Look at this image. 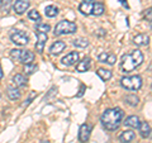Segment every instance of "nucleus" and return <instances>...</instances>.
<instances>
[{
	"label": "nucleus",
	"mask_w": 152,
	"mask_h": 143,
	"mask_svg": "<svg viewBox=\"0 0 152 143\" xmlns=\"http://www.w3.org/2000/svg\"><path fill=\"white\" fill-rule=\"evenodd\" d=\"M123 117H124V113H123L121 108H112V109H107V110L103 113L100 122L105 129L115 131L119 128Z\"/></svg>",
	"instance_id": "obj_1"
},
{
	"label": "nucleus",
	"mask_w": 152,
	"mask_h": 143,
	"mask_svg": "<svg viewBox=\"0 0 152 143\" xmlns=\"http://www.w3.org/2000/svg\"><path fill=\"white\" fill-rule=\"evenodd\" d=\"M143 62V53L140 50L131 51L129 53H126L122 56L121 67L124 72H131L134 69H137Z\"/></svg>",
	"instance_id": "obj_2"
},
{
	"label": "nucleus",
	"mask_w": 152,
	"mask_h": 143,
	"mask_svg": "<svg viewBox=\"0 0 152 143\" xmlns=\"http://www.w3.org/2000/svg\"><path fill=\"white\" fill-rule=\"evenodd\" d=\"M122 88L131 91H137L142 88V77L140 75H133V76H126L121 80Z\"/></svg>",
	"instance_id": "obj_3"
},
{
	"label": "nucleus",
	"mask_w": 152,
	"mask_h": 143,
	"mask_svg": "<svg viewBox=\"0 0 152 143\" xmlns=\"http://www.w3.org/2000/svg\"><path fill=\"white\" fill-rule=\"evenodd\" d=\"M76 24L70 20H61L55 27V34L56 36H64V34H72L76 32Z\"/></svg>",
	"instance_id": "obj_4"
},
{
	"label": "nucleus",
	"mask_w": 152,
	"mask_h": 143,
	"mask_svg": "<svg viewBox=\"0 0 152 143\" xmlns=\"http://www.w3.org/2000/svg\"><path fill=\"white\" fill-rule=\"evenodd\" d=\"M10 39L13 43L17 46H26V45H28V42H29V37L23 31H14L10 34Z\"/></svg>",
	"instance_id": "obj_5"
},
{
	"label": "nucleus",
	"mask_w": 152,
	"mask_h": 143,
	"mask_svg": "<svg viewBox=\"0 0 152 143\" xmlns=\"http://www.w3.org/2000/svg\"><path fill=\"white\" fill-rule=\"evenodd\" d=\"M90 133H91V125L86 124V123L83 124L79 131V141L81 143H86L90 138Z\"/></svg>",
	"instance_id": "obj_6"
},
{
	"label": "nucleus",
	"mask_w": 152,
	"mask_h": 143,
	"mask_svg": "<svg viewBox=\"0 0 152 143\" xmlns=\"http://www.w3.org/2000/svg\"><path fill=\"white\" fill-rule=\"evenodd\" d=\"M94 3H95V0H84L79 5V12L84 14V15H91Z\"/></svg>",
	"instance_id": "obj_7"
},
{
	"label": "nucleus",
	"mask_w": 152,
	"mask_h": 143,
	"mask_svg": "<svg viewBox=\"0 0 152 143\" xmlns=\"http://www.w3.org/2000/svg\"><path fill=\"white\" fill-rule=\"evenodd\" d=\"M98 61L102 63H108V65H114L117 61V57L114 53H109V52H102L98 56Z\"/></svg>",
	"instance_id": "obj_8"
},
{
	"label": "nucleus",
	"mask_w": 152,
	"mask_h": 143,
	"mask_svg": "<svg viewBox=\"0 0 152 143\" xmlns=\"http://www.w3.org/2000/svg\"><path fill=\"white\" fill-rule=\"evenodd\" d=\"M13 8L17 14L26 13V10H28V8H29V0H15Z\"/></svg>",
	"instance_id": "obj_9"
},
{
	"label": "nucleus",
	"mask_w": 152,
	"mask_h": 143,
	"mask_svg": "<svg viewBox=\"0 0 152 143\" xmlns=\"http://www.w3.org/2000/svg\"><path fill=\"white\" fill-rule=\"evenodd\" d=\"M79 57H80L79 56V52H76V51L70 52V53H67L62 58V63L65 66H72V65H75L79 61Z\"/></svg>",
	"instance_id": "obj_10"
},
{
	"label": "nucleus",
	"mask_w": 152,
	"mask_h": 143,
	"mask_svg": "<svg viewBox=\"0 0 152 143\" xmlns=\"http://www.w3.org/2000/svg\"><path fill=\"white\" fill-rule=\"evenodd\" d=\"M46 42H47V34L46 33L38 32L37 33V42H36V51L38 53H42V52H43Z\"/></svg>",
	"instance_id": "obj_11"
},
{
	"label": "nucleus",
	"mask_w": 152,
	"mask_h": 143,
	"mask_svg": "<svg viewBox=\"0 0 152 143\" xmlns=\"http://www.w3.org/2000/svg\"><path fill=\"white\" fill-rule=\"evenodd\" d=\"M33 60H34V53L31 51H22V53H20V58H19V61H20L22 63H24V65H31L33 62Z\"/></svg>",
	"instance_id": "obj_12"
},
{
	"label": "nucleus",
	"mask_w": 152,
	"mask_h": 143,
	"mask_svg": "<svg viewBox=\"0 0 152 143\" xmlns=\"http://www.w3.org/2000/svg\"><path fill=\"white\" fill-rule=\"evenodd\" d=\"M133 43L138 47H145V46H148L150 43V37L147 34H138L133 38Z\"/></svg>",
	"instance_id": "obj_13"
},
{
	"label": "nucleus",
	"mask_w": 152,
	"mask_h": 143,
	"mask_svg": "<svg viewBox=\"0 0 152 143\" xmlns=\"http://www.w3.org/2000/svg\"><path fill=\"white\" fill-rule=\"evenodd\" d=\"M66 48V43L62 41H56L53 45L50 47V52L52 55H60L61 52Z\"/></svg>",
	"instance_id": "obj_14"
},
{
	"label": "nucleus",
	"mask_w": 152,
	"mask_h": 143,
	"mask_svg": "<svg viewBox=\"0 0 152 143\" xmlns=\"http://www.w3.org/2000/svg\"><path fill=\"white\" fill-rule=\"evenodd\" d=\"M90 67H91V58L85 57L81 62L77 63V66H76V70H77L79 72H86Z\"/></svg>",
	"instance_id": "obj_15"
},
{
	"label": "nucleus",
	"mask_w": 152,
	"mask_h": 143,
	"mask_svg": "<svg viewBox=\"0 0 152 143\" xmlns=\"http://www.w3.org/2000/svg\"><path fill=\"white\" fill-rule=\"evenodd\" d=\"M141 122H140V118L136 117V115H131L128 117L126 120H124V125L126 127H129V128H133V129H137L140 127Z\"/></svg>",
	"instance_id": "obj_16"
},
{
	"label": "nucleus",
	"mask_w": 152,
	"mask_h": 143,
	"mask_svg": "<svg viewBox=\"0 0 152 143\" xmlns=\"http://www.w3.org/2000/svg\"><path fill=\"white\" fill-rule=\"evenodd\" d=\"M134 137H136V134H134L133 131H124V132L121 133L119 141L122 143H129V142H132L133 139H134Z\"/></svg>",
	"instance_id": "obj_17"
},
{
	"label": "nucleus",
	"mask_w": 152,
	"mask_h": 143,
	"mask_svg": "<svg viewBox=\"0 0 152 143\" xmlns=\"http://www.w3.org/2000/svg\"><path fill=\"white\" fill-rule=\"evenodd\" d=\"M138 129H140V134H141L142 138H147V137L150 136L151 128H150V124H148L147 122H141Z\"/></svg>",
	"instance_id": "obj_18"
},
{
	"label": "nucleus",
	"mask_w": 152,
	"mask_h": 143,
	"mask_svg": "<svg viewBox=\"0 0 152 143\" xmlns=\"http://www.w3.org/2000/svg\"><path fill=\"white\" fill-rule=\"evenodd\" d=\"M104 12H105V9H104V4L103 3H99V1H95L94 3V7H93V15H103Z\"/></svg>",
	"instance_id": "obj_19"
},
{
	"label": "nucleus",
	"mask_w": 152,
	"mask_h": 143,
	"mask_svg": "<svg viewBox=\"0 0 152 143\" xmlns=\"http://www.w3.org/2000/svg\"><path fill=\"white\" fill-rule=\"evenodd\" d=\"M7 95L10 100H18L19 98H20V90H19L18 88H8Z\"/></svg>",
	"instance_id": "obj_20"
},
{
	"label": "nucleus",
	"mask_w": 152,
	"mask_h": 143,
	"mask_svg": "<svg viewBox=\"0 0 152 143\" xmlns=\"http://www.w3.org/2000/svg\"><path fill=\"white\" fill-rule=\"evenodd\" d=\"M124 100H126V104H128V105H131V107H137L138 103H140V98L134 94L127 95V96L124 98Z\"/></svg>",
	"instance_id": "obj_21"
},
{
	"label": "nucleus",
	"mask_w": 152,
	"mask_h": 143,
	"mask_svg": "<svg viewBox=\"0 0 152 143\" xmlns=\"http://www.w3.org/2000/svg\"><path fill=\"white\" fill-rule=\"evenodd\" d=\"M96 75H98L103 81H108V80L112 79V71L105 70V69H99V70L96 71Z\"/></svg>",
	"instance_id": "obj_22"
},
{
	"label": "nucleus",
	"mask_w": 152,
	"mask_h": 143,
	"mask_svg": "<svg viewBox=\"0 0 152 143\" xmlns=\"http://www.w3.org/2000/svg\"><path fill=\"white\" fill-rule=\"evenodd\" d=\"M13 82H14V85H15V86L22 88V86H24V85L27 84V79H26L23 75L17 74V75L13 77Z\"/></svg>",
	"instance_id": "obj_23"
},
{
	"label": "nucleus",
	"mask_w": 152,
	"mask_h": 143,
	"mask_svg": "<svg viewBox=\"0 0 152 143\" xmlns=\"http://www.w3.org/2000/svg\"><path fill=\"white\" fill-rule=\"evenodd\" d=\"M45 13H46L47 17L53 18V17H56L57 14H58V8L55 7V5H48V7H46Z\"/></svg>",
	"instance_id": "obj_24"
},
{
	"label": "nucleus",
	"mask_w": 152,
	"mask_h": 143,
	"mask_svg": "<svg viewBox=\"0 0 152 143\" xmlns=\"http://www.w3.org/2000/svg\"><path fill=\"white\" fill-rule=\"evenodd\" d=\"M74 46L79 47V48H85V47L89 46V41L86 38H77V39L74 41Z\"/></svg>",
	"instance_id": "obj_25"
},
{
	"label": "nucleus",
	"mask_w": 152,
	"mask_h": 143,
	"mask_svg": "<svg viewBox=\"0 0 152 143\" xmlns=\"http://www.w3.org/2000/svg\"><path fill=\"white\" fill-rule=\"evenodd\" d=\"M36 29L38 32H41V33H46L47 34V32H50L51 29V27L48 24H46V23H38V24L36 26Z\"/></svg>",
	"instance_id": "obj_26"
},
{
	"label": "nucleus",
	"mask_w": 152,
	"mask_h": 143,
	"mask_svg": "<svg viewBox=\"0 0 152 143\" xmlns=\"http://www.w3.org/2000/svg\"><path fill=\"white\" fill-rule=\"evenodd\" d=\"M28 17H29V19H32V20H34V22L41 20V14L38 13L36 9H33V10H31L29 13H28Z\"/></svg>",
	"instance_id": "obj_27"
},
{
	"label": "nucleus",
	"mask_w": 152,
	"mask_h": 143,
	"mask_svg": "<svg viewBox=\"0 0 152 143\" xmlns=\"http://www.w3.org/2000/svg\"><path fill=\"white\" fill-rule=\"evenodd\" d=\"M36 70H37V65H36V63L26 65V67H24V72H26V74H28V75H31V74L34 72Z\"/></svg>",
	"instance_id": "obj_28"
},
{
	"label": "nucleus",
	"mask_w": 152,
	"mask_h": 143,
	"mask_svg": "<svg viewBox=\"0 0 152 143\" xmlns=\"http://www.w3.org/2000/svg\"><path fill=\"white\" fill-rule=\"evenodd\" d=\"M20 53H22L20 50H13L10 51V57L13 60H19L20 58Z\"/></svg>",
	"instance_id": "obj_29"
},
{
	"label": "nucleus",
	"mask_w": 152,
	"mask_h": 143,
	"mask_svg": "<svg viewBox=\"0 0 152 143\" xmlns=\"http://www.w3.org/2000/svg\"><path fill=\"white\" fill-rule=\"evenodd\" d=\"M1 4H3V10H5L8 12L9 10V7H10V4H12V0H1Z\"/></svg>",
	"instance_id": "obj_30"
},
{
	"label": "nucleus",
	"mask_w": 152,
	"mask_h": 143,
	"mask_svg": "<svg viewBox=\"0 0 152 143\" xmlns=\"http://www.w3.org/2000/svg\"><path fill=\"white\" fill-rule=\"evenodd\" d=\"M36 91H32L31 93V95H29V98H28V100H27V101L24 103V104H23V108H26V107H28V105H29V104H31V101H32V100H33V98H34L36 96Z\"/></svg>",
	"instance_id": "obj_31"
},
{
	"label": "nucleus",
	"mask_w": 152,
	"mask_h": 143,
	"mask_svg": "<svg viewBox=\"0 0 152 143\" xmlns=\"http://www.w3.org/2000/svg\"><path fill=\"white\" fill-rule=\"evenodd\" d=\"M145 18L147 19V20H152V8L147 9V10L145 12Z\"/></svg>",
	"instance_id": "obj_32"
},
{
	"label": "nucleus",
	"mask_w": 152,
	"mask_h": 143,
	"mask_svg": "<svg viewBox=\"0 0 152 143\" xmlns=\"http://www.w3.org/2000/svg\"><path fill=\"white\" fill-rule=\"evenodd\" d=\"M121 3H122V4H123V5H124L126 8H129V5H128V3L126 1V0H121Z\"/></svg>",
	"instance_id": "obj_33"
},
{
	"label": "nucleus",
	"mask_w": 152,
	"mask_h": 143,
	"mask_svg": "<svg viewBox=\"0 0 152 143\" xmlns=\"http://www.w3.org/2000/svg\"><path fill=\"white\" fill-rule=\"evenodd\" d=\"M0 79H3V69H1V65H0Z\"/></svg>",
	"instance_id": "obj_34"
},
{
	"label": "nucleus",
	"mask_w": 152,
	"mask_h": 143,
	"mask_svg": "<svg viewBox=\"0 0 152 143\" xmlns=\"http://www.w3.org/2000/svg\"><path fill=\"white\" fill-rule=\"evenodd\" d=\"M148 138H151V139H152V129L150 131V136H148Z\"/></svg>",
	"instance_id": "obj_35"
},
{
	"label": "nucleus",
	"mask_w": 152,
	"mask_h": 143,
	"mask_svg": "<svg viewBox=\"0 0 152 143\" xmlns=\"http://www.w3.org/2000/svg\"><path fill=\"white\" fill-rule=\"evenodd\" d=\"M41 143H48V142H47V141H43V142H41Z\"/></svg>",
	"instance_id": "obj_36"
},
{
	"label": "nucleus",
	"mask_w": 152,
	"mask_h": 143,
	"mask_svg": "<svg viewBox=\"0 0 152 143\" xmlns=\"http://www.w3.org/2000/svg\"><path fill=\"white\" fill-rule=\"evenodd\" d=\"M0 4H1V0H0Z\"/></svg>",
	"instance_id": "obj_37"
},
{
	"label": "nucleus",
	"mask_w": 152,
	"mask_h": 143,
	"mask_svg": "<svg viewBox=\"0 0 152 143\" xmlns=\"http://www.w3.org/2000/svg\"><path fill=\"white\" fill-rule=\"evenodd\" d=\"M151 88H152V85H151Z\"/></svg>",
	"instance_id": "obj_38"
}]
</instances>
